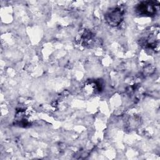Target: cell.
I'll use <instances>...</instances> for the list:
<instances>
[{
	"instance_id": "cell-1",
	"label": "cell",
	"mask_w": 160,
	"mask_h": 160,
	"mask_svg": "<svg viewBox=\"0 0 160 160\" xmlns=\"http://www.w3.org/2000/svg\"><path fill=\"white\" fill-rule=\"evenodd\" d=\"M159 4L154 1H143L137 7V11L139 14L146 16H152L158 10Z\"/></svg>"
},
{
	"instance_id": "cell-2",
	"label": "cell",
	"mask_w": 160,
	"mask_h": 160,
	"mask_svg": "<svg viewBox=\"0 0 160 160\" xmlns=\"http://www.w3.org/2000/svg\"><path fill=\"white\" fill-rule=\"evenodd\" d=\"M123 18V12L121 8H115L111 9L106 15L108 22L114 26L119 25Z\"/></svg>"
}]
</instances>
